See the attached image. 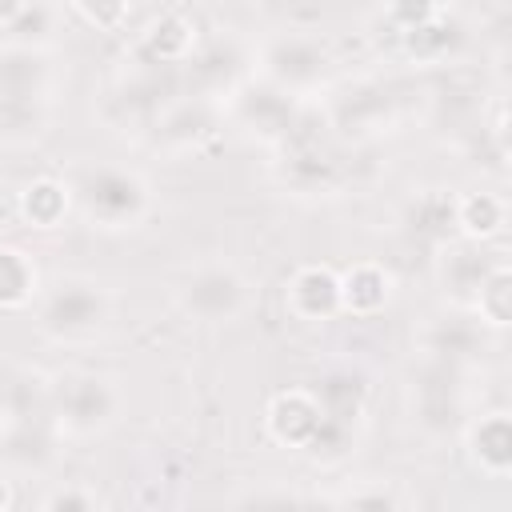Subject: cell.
I'll return each mask as SVG.
<instances>
[{
	"label": "cell",
	"instance_id": "cell-1",
	"mask_svg": "<svg viewBox=\"0 0 512 512\" xmlns=\"http://www.w3.org/2000/svg\"><path fill=\"white\" fill-rule=\"evenodd\" d=\"M112 316V300L104 292V284L88 280V276H60L40 292V308H36V324L44 336L52 340H92L104 332Z\"/></svg>",
	"mask_w": 512,
	"mask_h": 512
},
{
	"label": "cell",
	"instance_id": "cell-8",
	"mask_svg": "<svg viewBox=\"0 0 512 512\" xmlns=\"http://www.w3.org/2000/svg\"><path fill=\"white\" fill-rule=\"evenodd\" d=\"M64 208V188L52 184V180H36L28 192H24V212L40 224V228H52L56 212Z\"/></svg>",
	"mask_w": 512,
	"mask_h": 512
},
{
	"label": "cell",
	"instance_id": "cell-9",
	"mask_svg": "<svg viewBox=\"0 0 512 512\" xmlns=\"http://www.w3.org/2000/svg\"><path fill=\"white\" fill-rule=\"evenodd\" d=\"M76 8H80L88 20L96 16V8H112V16H116V20L124 16V0H76Z\"/></svg>",
	"mask_w": 512,
	"mask_h": 512
},
{
	"label": "cell",
	"instance_id": "cell-3",
	"mask_svg": "<svg viewBox=\"0 0 512 512\" xmlns=\"http://www.w3.org/2000/svg\"><path fill=\"white\" fill-rule=\"evenodd\" d=\"M48 400H52V420L60 432H100L116 420L120 412V392L108 376L96 372H64L56 376V384H48Z\"/></svg>",
	"mask_w": 512,
	"mask_h": 512
},
{
	"label": "cell",
	"instance_id": "cell-2",
	"mask_svg": "<svg viewBox=\"0 0 512 512\" xmlns=\"http://www.w3.org/2000/svg\"><path fill=\"white\" fill-rule=\"evenodd\" d=\"M176 304L200 324H232L252 304V280L228 260H208L176 284Z\"/></svg>",
	"mask_w": 512,
	"mask_h": 512
},
{
	"label": "cell",
	"instance_id": "cell-5",
	"mask_svg": "<svg viewBox=\"0 0 512 512\" xmlns=\"http://www.w3.org/2000/svg\"><path fill=\"white\" fill-rule=\"evenodd\" d=\"M264 68L280 88H300L324 72V48L304 36H280L264 52Z\"/></svg>",
	"mask_w": 512,
	"mask_h": 512
},
{
	"label": "cell",
	"instance_id": "cell-7",
	"mask_svg": "<svg viewBox=\"0 0 512 512\" xmlns=\"http://www.w3.org/2000/svg\"><path fill=\"white\" fill-rule=\"evenodd\" d=\"M36 296V264L20 252L0 244V308H16Z\"/></svg>",
	"mask_w": 512,
	"mask_h": 512
},
{
	"label": "cell",
	"instance_id": "cell-6",
	"mask_svg": "<svg viewBox=\"0 0 512 512\" xmlns=\"http://www.w3.org/2000/svg\"><path fill=\"white\" fill-rule=\"evenodd\" d=\"M48 92V68L44 60L24 48L12 44L0 52V100H24V104H44Z\"/></svg>",
	"mask_w": 512,
	"mask_h": 512
},
{
	"label": "cell",
	"instance_id": "cell-4",
	"mask_svg": "<svg viewBox=\"0 0 512 512\" xmlns=\"http://www.w3.org/2000/svg\"><path fill=\"white\" fill-rule=\"evenodd\" d=\"M76 200L100 228H132L148 212V184L124 168H96L76 184Z\"/></svg>",
	"mask_w": 512,
	"mask_h": 512
},
{
	"label": "cell",
	"instance_id": "cell-10",
	"mask_svg": "<svg viewBox=\"0 0 512 512\" xmlns=\"http://www.w3.org/2000/svg\"><path fill=\"white\" fill-rule=\"evenodd\" d=\"M0 504H8V488H4V476H0Z\"/></svg>",
	"mask_w": 512,
	"mask_h": 512
}]
</instances>
